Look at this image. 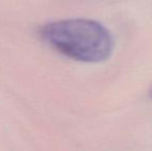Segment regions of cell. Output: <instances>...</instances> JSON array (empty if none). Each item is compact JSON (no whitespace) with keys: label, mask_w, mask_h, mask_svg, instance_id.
I'll return each instance as SVG.
<instances>
[{"label":"cell","mask_w":152,"mask_h":151,"mask_svg":"<svg viewBox=\"0 0 152 151\" xmlns=\"http://www.w3.org/2000/svg\"><path fill=\"white\" fill-rule=\"evenodd\" d=\"M39 35L62 54L82 62H104L110 58L114 49L110 31L90 19L48 23L40 27Z\"/></svg>","instance_id":"cell-1"},{"label":"cell","mask_w":152,"mask_h":151,"mask_svg":"<svg viewBox=\"0 0 152 151\" xmlns=\"http://www.w3.org/2000/svg\"><path fill=\"white\" fill-rule=\"evenodd\" d=\"M150 93H151V95H152V88H151V90H150Z\"/></svg>","instance_id":"cell-2"}]
</instances>
